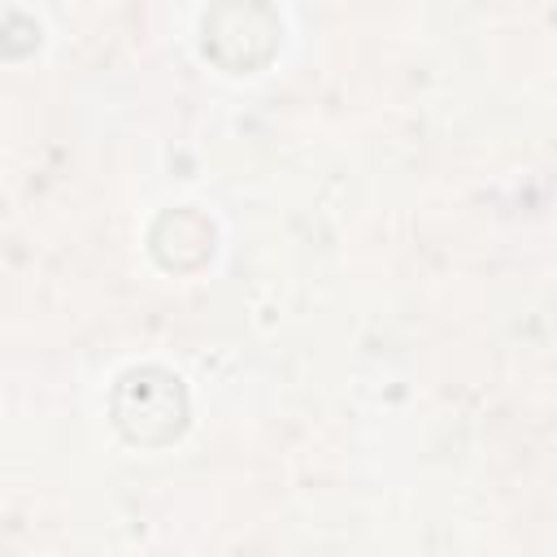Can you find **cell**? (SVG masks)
<instances>
[{"label": "cell", "mask_w": 557, "mask_h": 557, "mask_svg": "<svg viewBox=\"0 0 557 557\" xmlns=\"http://www.w3.org/2000/svg\"><path fill=\"white\" fill-rule=\"evenodd\" d=\"M113 422L131 444H165L187 422L183 383L157 366L126 370L113 392Z\"/></svg>", "instance_id": "6da1fadb"}]
</instances>
